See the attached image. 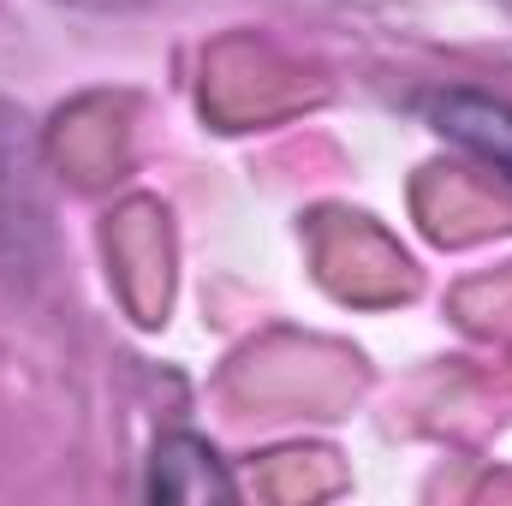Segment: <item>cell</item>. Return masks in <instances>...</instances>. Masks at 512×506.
Segmentation results:
<instances>
[{
	"instance_id": "1",
	"label": "cell",
	"mask_w": 512,
	"mask_h": 506,
	"mask_svg": "<svg viewBox=\"0 0 512 506\" xmlns=\"http://www.w3.org/2000/svg\"><path fill=\"white\" fill-rule=\"evenodd\" d=\"M149 495H161V501H209V495H233V477L203 441L167 435L155 447V459H149Z\"/></svg>"
},
{
	"instance_id": "2",
	"label": "cell",
	"mask_w": 512,
	"mask_h": 506,
	"mask_svg": "<svg viewBox=\"0 0 512 506\" xmlns=\"http://www.w3.org/2000/svg\"><path fill=\"white\" fill-rule=\"evenodd\" d=\"M435 126L459 143H471L477 155H489L501 173L512 179V108L489 102V96H441L435 102Z\"/></svg>"
},
{
	"instance_id": "3",
	"label": "cell",
	"mask_w": 512,
	"mask_h": 506,
	"mask_svg": "<svg viewBox=\"0 0 512 506\" xmlns=\"http://www.w3.org/2000/svg\"><path fill=\"white\" fill-rule=\"evenodd\" d=\"M66 6H90V12H126V6H143V0H66Z\"/></svg>"
}]
</instances>
